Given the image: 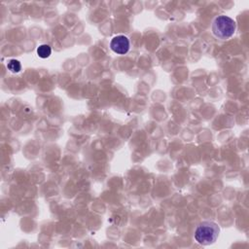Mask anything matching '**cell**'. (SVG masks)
Listing matches in <instances>:
<instances>
[{"mask_svg": "<svg viewBox=\"0 0 249 249\" xmlns=\"http://www.w3.org/2000/svg\"><path fill=\"white\" fill-rule=\"evenodd\" d=\"M220 228L218 224L212 221H203L199 223L195 231V239L201 245H211L219 237Z\"/></svg>", "mask_w": 249, "mask_h": 249, "instance_id": "6da1fadb", "label": "cell"}, {"mask_svg": "<svg viewBox=\"0 0 249 249\" xmlns=\"http://www.w3.org/2000/svg\"><path fill=\"white\" fill-rule=\"evenodd\" d=\"M235 28V21L231 18L225 15L216 17L211 25L213 35L220 40H227L231 38L234 34Z\"/></svg>", "mask_w": 249, "mask_h": 249, "instance_id": "7a4b0ae2", "label": "cell"}, {"mask_svg": "<svg viewBox=\"0 0 249 249\" xmlns=\"http://www.w3.org/2000/svg\"><path fill=\"white\" fill-rule=\"evenodd\" d=\"M130 47L129 40L124 35H117L112 38L110 42L111 50L117 54H124L128 52Z\"/></svg>", "mask_w": 249, "mask_h": 249, "instance_id": "3957f363", "label": "cell"}, {"mask_svg": "<svg viewBox=\"0 0 249 249\" xmlns=\"http://www.w3.org/2000/svg\"><path fill=\"white\" fill-rule=\"evenodd\" d=\"M51 53H52V49L47 44H42L37 48V54L41 58H47L51 55Z\"/></svg>", "mask_w": 249, "mask_h": 249, "instance_id": "277c9868", "label": "cell"}, {"mask_svg": "<svg viewBox=\"0 0 249 249\" xmlns=\"http://www.w3.org/2000/svg\"><path fill=\"white\" fill-rule=\"evenodd\" d=\"M7 68L13 73H18L21 70V64L17 59H10L7 62Z\"/></svg>", "mask_w": 249, "mask_h": 249, "instance_id": "5b68a950", "label": "cell"}]
</instances>
